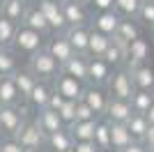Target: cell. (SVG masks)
<instances>
[{
	"mask_svg": "<svg viewBox=\"0 0 154 152\" xmlns=\"http://www.w3.org/2000/svg\"><path fill=\"white\" fill-rule=\"evenodd\" d=\"M127 69L131 74V81H134L136 90L154 92V69L149 65H138V67H127Z\"/></svg>",
	"mask_w": 154,
	"mask_h": 152,
	"instance_id": "ac0fdd59",
	"label": "cell"
},
{
	"mask_svg": "<svg viewBox=\"0 0 154 152\" xmlns=\"http://www.w3.org/2000/svg\"><path fill=\"white\" fill-rule=\"evenodd\" d=\"M90 7L97 14L99 12H115V0H92Z\"/></svg>",
	"mask_w": 154,
	"mask_h": 152,
	"instance_id": "ab89813d",
	"label": "cell"
},
{
	"mask_svg": "<svg viewBox=\"0 0 154 152\" xmlns=\"http://www.w3.org/2000/svg\"><path fill=\"white\" fill-rule=\"evenodd\" d=\"M19 71V55L12 49L0 51V76H14Z\"/></svg>",
	"mask_w": 154,
	"mask_h": 152,
	"instance_id": "f546056e",
	"label": "cell"
},
{
	"mask_svg": "<svg viewBox=\"0 0 154 152\" xmlns=\"http://www.w3.org/2000/svg\"><path fill=\"white\" fill-rule=\"evenodd\" d=\"M53 90L58 95H62L67 101H81L83 99V92H85V83L76 81V78H71L67 74H60L53 81Z\"/></svg>",
	"mask_w": 154,
	"mask_h": 152,
	"instance_id": "52a82bcc",
	"label": "cell"
},
{
	"mask_svg": "<svg viewBox=\"0 0 154 152\" xmlns=\"http://www.w3.org/2000/svg\"><path fill=\"white\" fill-rule=\"evenodd\" d=\"M46 51H48V53H51L62 67L69 62L74 55H78L76 51H74V46L69 44V39L64 37V32H62V35H51L48 42H46Z\"/></svg>",
	"mask_w": 154,
	"mask_h": 152,
	"instance_id": "ba28073f",
	"label": "cell"
},
{
	"mask_svg": "<svg viewBox=\"0 0 154 152\" xmlns=\"http://www.w3.org/2000/svg\"><path fill=\"white\" fill-rule=\"evenodd\" d=\"M149 55H152V46L147 39H136L134 44L127 49V65L124 67H138V65H149Z\"/></svg>",
	"mask_w": 154,
	"mask_h": 152,
	"instance_id": "4fadbf2b",
	"label": "cell"
},
{
	"mask_svg": "<svg viewBox=\"0 0 154 152\" xmlns=\"http://www.w3.org/2000/svg\"><path fill=\"white\" fill-rule=\"evenodd\" d=\"M76 106H78V101H64L62 108L58 111V115H60V120L64 122V127L76 122Z\"/></svg>",
	"mask_w": 154,
	"mask_h": 152,
	"instance_id": "d590c367",
	"label": "cell"
},
{
	"mask_svg": "<svg viewBox=\"0 0 154 152\" xmlns=\"http://www.w3.org/2000/svg\"><path fill=\"white\" fill-rule=\"evenodd\" d=\"M103 60L110 65V67H122V65H127V46L117 44V42H110L108 51L103 53Z\"/></svg>",
	"mask_w": 154,
	"mask_h": 152,
	"instance_id": "1f68e13d",
	"label": "cell"
},
{
	"mask_svg": "<svg viewBox=\"0 0 154 152\" xmlns=\"http://www.w3.org/2000/svg\"><path fill=\"white\" fill-rule=\"evenodd\" d=\"M44 35H39V32L30 30V28H26V25H21L19 32H16V39H14V46L12 51L19 55V53H23V55H28V60H30L35 53H39L42 49H46V42Z\"/></svg>",
	"mask_w": 154,
	"mask_h": 152,
	"instance_id": "3957f363",
	"label": "cell"
},
{
	"mask_svg": "<svg viewBox=\"0 0 154 152\" xmlns=\"http://www.w3.org/2000/svg\"><path fill=\"white\" fill-rule=\"evenodd\" d=\"M14 83H16V88H19L21 97H23V99H28V97H30V92L35 90V85L39 83V78L32 74L28 67H23V69H19L16 74H14Z\"/></svg>",
	"mask_w": 154,
	"mask_h": 152,
	"instance_id": "484cf974",
	"label": "cell"
},
{
	"mask_svg": "<svg viewBox=\"0 0 154 152\" xmlns=\"http://www.w3.org/2000/svg\"><path fill=\"white\" fill-rule=\"evenodd\" d=\"M131 108L134 113H140V115H147V111L154 106V92H143V90H136L134 97H131Z\"/></svg>",
	"mask_w": 154,
	"mask_h": 152,
	"instance_id": "4dcf8cb0",
	"label": "cell"
},
{
	"mask_svg": "<svg viewBox=\"0 0 154 152\" xmlns=\"http://www.w3.org/2000/svg\"><path fill=\"white\" fill-rule=\"evenodd\" d=\"M90 120H99L94 115V111H92L85 101H78V106H76V122H90Z\"/></svg>",
	"mask_w": 154,
	"mask_h": 152,
	"instance_id": "74e56055",
	"label": "cell"
},
{
	"mask_svg": "<svg viewBox=\"0 0 154 152\" xmlns=\"http://www.w3.org/2000/svg\"><path fill=\"white\" fill-rule=\"evenodd\" d=\"M97 152H115V150H97Z\"/></svg>",
	"mask_w": 154,
	"mask_h": 152,
	"instance_id": "681fc988",
	"label": "cell"
},
{
	"mask_svg": "<svg viewBox=\"0 0 154 152\" xmlns=\"http://www.w3.org/2000/svg\"><path fill=\"white\" fill-rule=\"evenodd\" d=\"M64 101H67V99H64L62 95H58V92L53 90V95H51V101H48V108H51V111H60Z\"/></svg>",
	"mask_w": 154,
	"mask_h": 152,
	"instance_id": "60d3db41",
	"label": "cell"
},
{
	"mask_svg": "<svg viewBox=\"0 0 154 152\" xmlns=\"http://www.w3.org/2000/svg\"><path fill=\"white\" fill-rule=\"evenodd\" d=\"M90 25H81V28H67L64 37L69 39V44L74 46L78 55H88V44H90Z\"/></svg>",
	"mask_w": 154,
	"mask_h": 152,
	"instance_id": "44dd1931",
	"label": "cell"
},
{
	"mask_svg": "<svg viewBox=\"0 0 154 152\" xmlns=\"http://www.w3.org/2000/svg\"><path fill=\"white\" fill-rule=\"evenodd\" d=\"M106 92H108V97H113V99H131L136 92L134 88V81H131V74H129L127 67H120V69L113 71V76H110L108 85H106Z\"/></svg>",
	"mask_w": 154,
	"mask_h": 152,
	"instance_id": "277c9868",
	"label": "cell"
},
{
	"mask_svg": "<svg viewBox=\"0 0 154 152\" xmlns=\"http://www.w3.org/2000/svg\"><path fill=\"white\" fill-rule=\"evenodd\" d=\"M81 101H85V104L94 111L97 118H103V115H106V108H108L110 97H108V92H106L103 88L85 85V92H83V99H81Z\"/></svg>",
	"mask_w": 154,
	"mask_h": 152,
	"instance_id": "8fae6325",
	"label": "cell"
},
{
	"mask_svg": "<svg viewBox=\"0 0 154 152\" xmlns=\"http://www.w3.org/2000/svg\"><path fill=\"white\" fill-rule=\"evenodd\" d=\"M28 69L37 76L39 81L51 83V81H55V78L62 74V65H60L46 49H42L39 53H35V55L28 60Z\"/></svg>",
	"mask_w": 154,
	"mask_h": 152,
	"instance_id": "7a4b0ae2",
	"label": "cell"
},
{
	"mask_svg": "<svg viewBox=\"0 0 154 152\" xmlns=\"http://www.w3.org/2000/svg\"><path fill=\"white\" fill-rule=\"evenodd\" d=\"M51 95H53V85L46 81H39L37 85H35V90L30 92V97L26 99L28 108H32V111H44V108H48V101H51Z\"/></svg>",
	"mask_w": 154,
	"mask_h": 152,
	"instance_id": "2e32d148",
	"label": "cell"
},
{
	"mask_svg": "<svg viewBox=\"0 0 154 152\" xmlns=\"http://www.w3.org/2000/svg\"><path fill=\"white\" fill-rule=\"evenodd\" d=\"M152 30H154V28H152Z\"/></svg>",
	"mask_w": 154,
	"mask_h": 152,
	"instance_id": "9f6ffc18",
	"label": "cell"
},
{
	"mask_svg": "<svg viewBox=\"0 0 154 152\" xmlns=\"http://www.w3.org/2000/svg\"><path fill=\"white\" fill-rule=\"evenodd\" d=\"M113 76V67H110L103 58H90V67H88V85L94 88H106Z\"/></svg>",
	"mask_w": 154,
	"mask_h": 152,
	"instance_id": "9c48e42d",
	"label": "cell"
},
{
	"mask_svg": "<svg viewBox=\"0 0 154 152\" xmlns=\"http://www.w3.org/2000/svg\"><path fill=\"white\" fill-rule=\"evenodd\" d=\"M35 120H37L39 129L46 134V138H48V136H53V134H58L60 129H64V122L60 120L58 111H51V108H44V111L35 113Z\"/></svg>",
	"mask_w": 154,
	"mask_h": 152,
	"instance_id": "ffe728a7",
	"label": "cell"
},
{
	"mask_svg": "<svg viewBox=\"0 0 154 152\" xmlns=\"http://www.w3.org/2000/svg\"><path fill=\"white\" fill-rule=\"evenodd\" d=\"M26 28H30V30L39 32V35H44V37H48V32H51V25H48V21L44 19V14L39 12L37 5H30L26 12V19H23V23Z\"/></svg>",
	"mask_w": 154,
	"mask_h": 152,
	"instance_id": "603a6c76",
	"label": "cell"
},
{
	"mask_svg": "<svg viewBox=\"0 0 154 152\" xmlns=\"http://www.w3.org/2000/svg\"><path fill=\"white\" fill-rule=\"evenodd\" d=\"M23 101L14 76H0V106H23Z\"/></svg>",
	"mask_w": 154,
	"mask_h": 152,
	"instance_id": "9a60e30c",
	"label": "cell"
},
{
	"mask_svg": "<svg viewBox=\"0 0 154 152\" xmlns=\"http://www.w3.org/2000/svg\"><path fill=\"white\" fill-rule=\"evenodd\" d=\"M0 152H28L16 138H2L0 141Z\"/></svg>",
	"mask_w": 154,
	"mask_h": 152,
	"instance_id": "f35d334b",
	"label": "cell"
},
{
	"mask_svg": "<svg viewBox=\"0 0 154 152\" xmlns=\"http://www.w3.org/2000/svg\"><path fill=\"white\" fill-rule=\"evenodd\" d=\"M94 145L99 150H113V145H110V122L99 120L94 131Z\"/></svg>",
	"mask_w": 154,
	"mask_h": 152,
	"instance_id": "e575fe53",
	"label": "cell"
},
{
	"mask_svg": "<svg viewBox=\"0 0 154 152\" xmlns=\"http://www.w3.org/2000/svg\"><path fill=\"white\" fill-rule=\"evenodd\" d=\"M136 39H140V25L136 23V19H122L120 25H117V30H115V35H113V42H117V44L129 49Z\"/></svg>",
	"mask_w": 154,
	"mask_h": 152,
	"instance_id": "5bb4252c",
	"label": "cell"
},
{
	"mask_svg": "<svg viewBox=\"0 0 154 152\" xmlns=\"http://www.w3.org/2000/svg\"><path fill=\"white\" fill-rule=\"evenodd\" d=\"M88 67H90V58L88 55H74L69 62L62 67V74L76 78V81L88 85Z\"/></svg>",
	"mask_w": 154,
	"mask_h": 152,
	"instance_id": "7402d4cb",
	"label": "cell"
},
{
	"mask_svg": "<svg viewBox=\"0 0 154 152\" xmlns=\"http://www.w3.org/2000/svg\"><path fill=\"white\" fill-rule=\"evenodd\" d=\"M28 152H48L46 147H42V150H28Z\"/></svg>",
	"mask_w": 154,
	"mask_h": 152,
	"instance_id": "7dc6e473",
	"label": "cell"
},
{
	"mask_svg": "<svg viewBox=\"0 0 154 152\" xmlns=\"http://www.w3.org/2000/svg\"><path fill=\"white\" fill-rule=\"evenodd\" d=\"M143 143H145V147H147V150H152V147H154V125H149L147 136H145V141H143Z\"/></svg>",
	"mask_w": 154,
	"mask_h": 152,
	"instance_id": "7bdbcfd3",
	"label": "cell"
},
{
	"mask_svg": "<svg viewBox=\"0 0 154 152\" xmlns=\"http://www.w3.org/2000/svg\"><path fill=\"white\" fill-rule=\"evenodd\" d=\"M131 143H136L131 131L127 129V125H110V145L115 152H122L127 150Z\"/></svg>",
	"mask_w": 154,
	"mask_h": 152,
	"instance_id": "d4e9b609",
	"label": "cell"
},
{
	"mask_svg": "<svg viewBox=\"0 0 154 152\" xmlns=\"http://www.w3.org/2000/svg\"><path fill=\"white\" fill-rule=\"evenodd\" d=\"M122 152H149V150L145 147V143H131V145H129L127 150H122Z\"/></svg>",
	"mask_w": 154,
	"mask_h": 152,
	"instance_id": "ee69618b",
	"label": "cell"
},
{
	"mask_svg": "<svg viewBox=\"0 0 154 152\" xmlns=\"http://www.w3.org/2000/svg\"><path fill=\"white\" fill-rule=\"evenodd\" d=\"M136 21L143 23V25H147V28H154V2H143Z\"/></svg>",
	"mask_w": 154,
	"mask_h": 152,
	"instance_id": "8d00e7d4",
	"label": "cell"
},
{
	"mask_svg": "<svg viewBox=\"0 0 154 152\" xmlns=\"http://www.w3.org/2000/svg\"><path fill=\"white\" fill-rule=\"evenodd\" d=\"M97 125L99 120H90V122H74L69 125V134L74 136L76 143H85V141H94V131H97Z\"/></svg>",
	"mask_w": 154,
	"mask_h": 152,
	"instance_id": "4316f807",
	"label": "cell"
},
{
	"mask_svg": "<svg viewBox=\"0 0 154 152\" xmlns=\"http://www.w3.org/2000/svg\"><path fill=\"white\" fill-rule=\"evenodd\" d=\"M53 2H58V5H62V2H67V0H53Z\"/></svg>",
	"mask_w": 154,
	"mask_h": 152,
	"instance_id": "c3c4849f",
	"label": "cell"
},
{
	"mask_svg": "<svg viewBox=\"0 0 154 152\" xmlns=\"http://www.w3.org/2000/svg\"><path fill=\"white\" fill-rule=\"evenodd\" d=\"M21 25L12 23V21H7L0 16V46L2 49H12L14 46V39H16V32H19Z\"/></svg>",
	"mask_w": 154,
	"mask_h": 152,
	"instance_id": "d6a6232c",
	"label": "cell"
},
{
	"mask_svg": "<svg viewBox=\"0 0 154 152\" xmlns=\"http://www.w3.org/2000/svg\"><path fill=\"white\" fill-rule=\"evenodd\" d=\"M28 2L26 0H0V16L12 23L21 25L23 19H26V12H28Z\"/></svg>",
	"mask_w": 154,
	"mask_h": 152,
	"instance_id": "d6986e66",
	"label": "cell"
},
{
	"mask_svg": "<svg viewBox=\"0 0 154 152\" xmlns=\"http://www.w3.org/2000/svg\"><path fill=\"white\" fill-rule=\"evenodd\" d=\"M74 145H76V141H74V136L69 134L67 127L60 129L58 134H53V136L46 138V150H48V152H67V150H71Z\"/></svg>",
	"mask_w": 154,
	"mask_h": 152,
	"instance_id": "cb8c5ba5",
	"label": "cell"
},
{
	"mask_svg": "<svg viewBox=\"0 0 154 152\" xmlns=\"http://www.w3.org/2000/svg\"><path fill=\"white\" fill-rule=\"evenodd\" d=\"M67 152H74V147H71V150H67Z\"/></svg>",
	"mask_w": 154,
	"mask_h": 152,
	"instance_id": "816d5d0a",
	"label": "cell"
},
{
	"mask_svg": "<svg viewBox=\"0 0 154 152\" xmlns=\"http://www.w3.org/2000/svg\"><path fill=\"white\" fill-rule=\"evenodd\" d=\"M149 152H154V147H152V150H149Z\"/></svg>",
	"mask_w": 154,
	"mask_h": 152,
	"instance_id": "f5cc1de1",
	"label": "cell"
},
{
	"mask_svg": "<svg viewBox=\"0 0 154 152\" xmlns=\"http://www.w3.org/2000/svg\"><path fill=\"white\" fill-rule=\"evenodd\" d=\"M99 147L94 145V141H85V143H76L74 145V152H97Z\"/></svg>",
	"mask_w": 154,
	"mask_h": 152,
	"instance_id": "b9f144b4",
	"label": "cell"
},
{
	"mask_svg": "<svg viewBox=\"0 0 154 152\" xmlns=\"http://www.w3.org/2000/svg\"><path fill=\"white\" fill-rule=\"evenodd\" d=\"M62 12H64V19H67V25L69 28H81V25H90L92 23V16L88 14V7L85 5H78V2H62Z\"/></svg>",
	"mask_w": 154,
	"mask_h": 152,
	"instance_id": "7c38bea8",
	"label": "cell"
},
{
	"mask_svg": "<svg viewBox=\"0 0 154 152\" xmlns=\"http://www.w3.org/2000/svg\"><path fill=\"white\" fill-rule=\"evenodd\" d=\"M110 42H113V37L92 30L90 32V44H88V58H103V53L108 51Z\"/></svg>",
	"mask_w": 154,
	"mask_h": 152,
	"instance_id": "83f0119b",
	"label": "cell"
},
{
	"mask_svg": "<svg viewBox=\"0 0 154 152\" xmlns=\"http://www.w3.org/2000/svg\"><path fill=\"white\" fill-rule=\"evenodd\" d=\"M14 138L19 141L26 150H42V147H46V134L39 129L35 118H28V120L23 122V127H21V131L16 134Z\"/></svg>",
	"mask_w": 154,
	"mask_h": 152,
	"instance_id": "5b68a950",
	"label": "cell"
},
{
	"mask_svg": "<svg viewBox=\"0 0 154 152\" xmlns=\"http://www.w3.org/2000/svg\"><path fill=\"white\" fill-rule=\"evenodd\" d=\"M0 141H2V136H0Z\"/></svg>",
	"mask_w": 154,
	"mask_h": 152,
	"instance_id": "11a10c76",
	"label": "cell"
},
{
	"mask_svg": "<svg viewBox=\"0 0 154 152\" xmlns=\"http://www.w3.org/2000/svg\"><path fill=\"white\" fill-rule=\"evenodd\" d=\"M143 2H154V0H143Z\"/></svg>",
	"mask_w": 154,
	"mask_h": 152,
	"instance_id": "f907efd6",
	"label": "cell"
},
{
	"mask_svg": "<svg viewBox=\"0 0 154 152\" xmlns=\"http://www.w3.org/2000/svg\"><path fill=\"white\" fill-rule=\"evenodd\" d=\"M120 21H122V16L117 12H99L92 16V23L90 28L97 32H103V35H108V37H113L117 30V25H120Z\"/></svg>",
	"mask_w": 154,
	"mask_h": 152,
	"instance_id": "e0dca14e",
	"label": "cell"
},
{
	"mask_svg": "<svg viewBox=\"0 0 154 152\" xmlns=\"http://www.w3.org/2000/svg\"><path fill=\"white\" fill-rule=\"evenodd\" d=\"M127 129L131 131V136H134L136 143H143V141H145V136H147L149 122H147V118H145V115L134 113V115L127 120Z\"/></svg>",
	"mask_w": 154,
	"mask_h": 152,
	"instance_id": "f1b7e54d",
	"label": "cell"
},
{
	"mask_svg": "<svg viewBox=\"0 0 154 152\" xmlns=\"http://www.w3.org/2000/svg\"><path fill=\"white\" fill-rule=\"evenodd\" d=\"M26 2H28V0H26Z\"/></svg>",
	"mask_w": 154,
	"mask_h": 152,
	"instance_id": "6f0895ef",
	"label": "cell"
},
{
	"mask_svg": "<svg viewBox=\"0 0 154 152\" xmlns=\"http://www.w3.org/2000/svg\"><path fill=\"white\" fill-rule=\"evenodd\" d=\"M28 118H30L28 104H23V106H0V136L14 138Z\"/></svg>",
	"mask_w": 154,
	"mask_h": 152,
	"instance_id": "6da1fadb",
	"label": "cell"
},
{
	"mask_svg": "<svg viewBox=\"0 0 154 152\" xmlns=\"http://www.w3.org/2000/svg\"><path fill=\"white\" fill-rule=\"evenodd\" d=\"M37 7H39V12L44 14V19L48 21L53 35H62V32H67L69 25H67V19H64L62 5L53 2V0H37Z\"/></svg>",
	"mask_w": 154,
	"mask_h": 152,
	"instance_id": "8992f818",
	"label": "cell"
},
{
	"mask_svg": "<svg viewBox=\"0 0 154 152\" xmlns=\"http://www.w3.org/2000/svg\"><path fill=\"white\" fill-rule=\"evenodd\" d=\"M145 118H147V122H149V125H154V106L147 111V115H145Z\"/></svg>",
	"mask_w": 154,
	"mask_h": 152,
	"instance_id": "f6af8a7d",
	"label": "cell"
},
{
	"mask_svg": "<svg viewBox=\"0 0 154 152\" xmlns=\"http://www.w3.org/2000/svg\"><path fill=\"white\" fill-rule=\"evenodd\" d=\"M71 2H78V5H85V7H88V5L92 2V0H71Z\"/></svg>",
	"mask_w": 154,
	"mask_h": 152,
	"instance_id": "bcb514c9",
	"label": "cell"
},
{
	"mask_svg": "<svg viewBox=\"0 0 154 152\" xmlns=\"http://www.w3.org/2000/svg\"><path fill=\"white\" fill-rule=\"evenodd\" d=\"M0 51H2V46H0Z\"/></svg>",
	"mask_w": 154,
	"mask_h": 152,
	"instance_id": "db71d44e",
	"label": "cell"
},
{
	"mask_svg": "<svg viewBox=\"0 0 154 152\" xmlns=\"http://www.w3.org/2000/svg\"><path fill=\"white\" fill-rule=\"evenodd\" d=\"M143 7V0H115V12L122 19H136Z\"/></svg>",
	"mask_w": 154,
	"mask_h": 152,
	"instance_id": "836d02e7",
	"label": "cell"
},
{
	"mask_svg": "<svg viewBox=\"0 0 154 152\" xmlns=\"http://www.w3.org/2000/svg\"><path fill=\"white\" fill-rule=\"evenodd\" d=\"M131 115H134L131 101H127V99H113V97H110L103 120L110 122V125H127V120L131 118Z\"/></svg>",
	"mask_w": 154,
	"mask_h": 152,
	"instance_id": "30bf717a",
	"label": "cell"
}]
</instances>
